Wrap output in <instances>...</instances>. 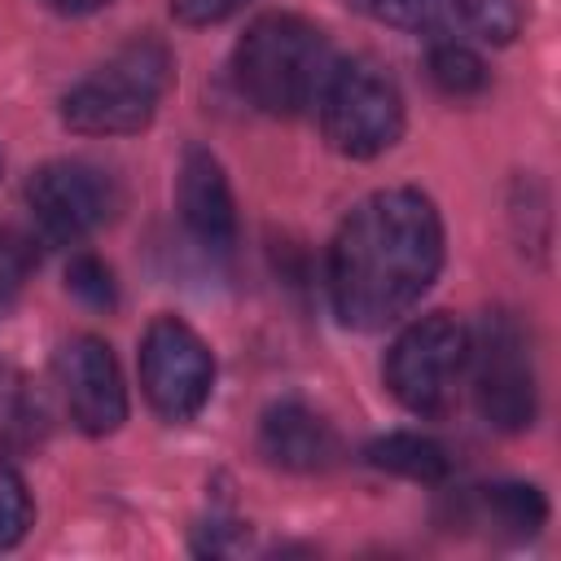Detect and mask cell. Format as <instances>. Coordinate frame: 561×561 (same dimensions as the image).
Listing matches in <instances>:
<instances>
[{"label": "cell", "instance_id": "6da1fadb", "mask_svg": "<svg viewBox=\"0 0 561 561\" xmlns=\"http://www.w3.org/2000/svg\"><path fill=\"white\" fill-rule=\"evenodd\" d=\"M443 267V219L421 188H377L329 245V298L342 324L386 329Z\"/></svg>", "mask_w": 561, "mask_h": 561}, {"label": "cell", "instance_id": "7a4b0ae2", "mask_svg": "<svg viewBox=\"0 0 561 561\" xmlns=\"http://www.w3.org/2000/svg\"><path fill=\"white\" fill-rule=\"evenodd\" d=\"M333 48L324 31L298 13H263L245 26L232 53V79L250 105L272 118L311 110L333 75Z\"/></svg>", "mask_w": 561, "mask_h": 561}, {"label": "cell", "instance_id": "3957f363", "mask_svg": "<svg viewBox=\"0 0 561 561\" xmlns=\"http://www.w3.org/2000/svg\"><path fill=\"white\" fill-rule=\"evenodd\" d=\"M175 79L171 48L153 35L123 44L61 96V123L79 136H127L153 123Z\"/></svg>", "mask_w": 561, "mask_h": 561}, {"label": "cell", "instance_id": "277c9868", "mask_svg": "<svg viewBox=\"0 0 561 561\" xmlns=\"http://www.w3.org/2000/svg\"><path fill=\"white\" fill-rule=\"evenodd\" d=\"M465 373H469V329L447 311H430L412 320L386 355V390L416 416L451 412Z\"/></svg>", "mask_w": 561, "mask_h": 561}, {"label": "cell", "instance_id": "5b68a950", "mask_svg": "<svg viewBox=\"0 0 561 561\" xmlns=\"http://www.w3.org/2000/svg\"><path fill=\"white\" fill-rule=\"evenodd\" d=\"M473 377V399L486 425L517 434L530 430L539 412V390H535V359H530V337L517 316L508 311H486L478 329L469 333V373Z\"/></svg>", "mask_w": 561, "mask_h": 561}, {"label": "cell", "instance_id": "8992f818", "mask_svg": "<svg viewBox=\"0 0 561 561\" xmlns=\"http://www.w3.org/2000/svg\"><path fill=\"white\" fill-rule=\"evenodd\" d=\"M324 140L342 158H377L403 136V96L386 70L373 61H337L320 101Z\"/></svg>", "mask_w": 561, "mask_h": 561}, {"label": "cell", "instance_id": "52a82bcc", "mask_svg": "<svg viewBox=\"0 0 561 561\" xmlns=\"http://www.w3.org/2000/svg\"><path fill=\"white\" fill-rule=\"evenodd\" d=\"M140 386L162 421L197 416L215 386L210 346L184 320L158 316L140 337Z\"/></svg>", "mask_w": 561, "mask_h": 561}, {"label": "cell", "instance_id": "ba28073f", "mask_svg": "<svg viewBox=\"0 0 561 561\" xmlns=\"http://www.w3.org/2000/svg\"><path fill=\"white\" fill-rule=\"evenodd\" d=\"M118 184L110 171L79 162V158H57L44 162L26 180V206L48 241H83L96 228H105L118 215Z\"/></svg>", "mask_w": 561, "mask_h": 561}, {"label": "cell", "instance_id": "9c48e42d", "mask_svg": "<svg viewBox=\"0 0 561 561\" xmlns=\"http://www.w3.org/2000/svg\"><path fill=\"white\" fill-rule=\"evenodd\" d=\"M53 373L61 386V399L70 408V421L83 434H114L127 421V390L118 359L105 337L96 333H75L57 346Z\"/></svg>", "mask_w": 561, "mask_h": 561}, {"label": "cell", "instance_id": "30bf717a", "mask_svg": "<svg viewBox=\"0 0 561 561\" xmlns=\"http://www.w3.org/2000/svg\"><path fill=\"white\" fill-rule=\"evenodd\" d=\"M175 206L184 228L215 254L232 250L237 241V206H232V188L228 175L219 167V158L202 145H188L180 158V175H175Z\"/></svg>", "mask_w": 561, "mask_h": 561}, {"label": "cell", "instance_id": "8fae6325", "mask_svg": "<svg viewBox=\"0 0 561 561\" xmlns=\"http://www.w3.org/2000/svg\"><path fill=\"white\" fill-rule=\"evenodd\" d=\"M259 451L267 465L289 469V473H324L342 460V438L333 421L311 412L298 399L272 403L259 421Z\"/></svg>", "mask_w": 561, "mask_h": 561}, {"label": "cell", "instance_id": "7c38bea8", "mask_svg": "<svg viewBox=\"0 0 561 561\" xmlns=\"http://www.w3.org/2000/svg\"><path fill=\"white\" fill-rule=\"evenodd\" d=\"M451 526H486L491 535L508 539H530L548 522V500L530 482H491V486H469L451 504Z\"/></svg>", "mask_w": 561, "mask_h": 561}, {"label": "cell", "instance_id": "4fadbf2b", "mask_svg": "<svg viewBox=\"0 0 561 561\" xmlns=\"http://www.w3.org/2000/svg\"><path fill=\"white\" fill-rule=\"evenodd\" d=\"M364 460L373 469H386V473L408 478V482H443L451 473V460H447L443 443H434L425 434H412V430H394L386 438H373L364 447Z\"/></svg>", "mask_w": 561, "mask_h": 561}, {"label": "cell", "instance_id": "5bb4252c", "mask_svg": "<svg viewBox=\"0 0 561 561\" xmlns=\"http://www.w3.org/2000/svg\"><path fill=\"white\" fill-rule=\"evenodd\" d=\"M44 430H48V416H44L39 390L26 381V373H18L13 364H0V451L35 447Z\"/></svg>", "mask_w": 561, "mask_h": 561}, {"label": "cell", "instance_id": "9a60e30c", "mask_svg": "<svg viewBox=\"0 0 561 561\" xmlns=\"http://www.w3.org/2000/svg\"><path fill=\"white\" fill-rule=\"evenodd\" d=\"M346 4L381 26H399L416 35H460L456 0H346Z\"/></svg>", "mask_w": 561, "mask_h": 561}, {"label": "cell", "instance_id": "2e32d148", "mask_svg": "<svg viewBox=\"0 0 561 561\" xmlns=\"http://www.w3.org/2000/svg\"><path fill=\"white\" fill-rule=\"evenodd\" d=\"M425 66H430L434 88L456 96V101L460 96H478L486 88V61L469 44H460V39H434Z\"/></svg>", "mask_w": 561, "mask_h": 561}, {"label": "cell", "instance_id": "e0dca14e", "mask_svg": "<svg viewBox=\"0 0 561 561\" xmlns=\"http://www.w3.org/2000/svg\"><path fill=\"white\" fill-rule=\"evenodd\" d=\"M460 35H473L482 44H513L522 35V4L517 0H456Z\"/></svg>", "mask_w": 561, "mask_h": 561}, {"label": "cell", "instance_id": "ac0fdd59", "mask_svg": "<svg viewBox=\"0 0 561 561\" xmlns=\"http://www.w3.org/2000/svg\"><path fill=\"white\" fill-rule=\"evenodd\" d=\"M39 263V250H35V237L13 228V224H0V316L18 302L22 285L31 280Z\"/></svg>", "mask_w": 561, "mask_h": 561}, {"label": "cell", "instance_id": "d6986e66", "mask_svg": "<svg viewBox=\"0 0 561 561\" xmlns=\"http://www.w3.org/2000/svg\"><path fill=\"white\" fill-rule=\"evenodd\" d=\"M31 517H35L31 491H26L22 473L0 451V552L13 548V543H22V535L31 530Z\"/></svg>", "mask_w": 561, "mask_h": 561}, {"label": "cell", "instance_id": "ffe728a7", "mask_svg": "<svg viewBox=\"0 0 561 561\" xmlns=\"http://www.w3.org/2000/svg\"><path fill=\"white\" fill-rule=\"evenodd\" d=\"M66 289H70L79 302L96 307V311H110V307L118 302L114 272H110L96 254H75V259H70V267H66Z\"/></svg>", "mask_w": 561, "mask_h": 561}, {"label": "cell", "instance_id": "44dd1931", "mask_svg": "<svg viewBox=\"0 0 561 561\" xmlns=\"http://www.w3.org/2000/svg\"><path fill=\"white\" fill-rule=\"evenodd\" d=\"M250 0H171V13L175 22L184 26H215L224 18H232L237 9H245Z\"/></svg>", "mask_w": 561, "mask_h": 561}, {"label": "cell", "instance_id": "7402d4cb", "mask_svg": "<svg viewBox=\"0 0 561 561\" xmlns=\"http://www.w3.org/2000/svg\"><path fill=\"white\" fill-rule=\"evenodd\" d=\"M241 522H219V517H210L206 526H197V539H193V552H210V557H224V552H232L237 543H241Z\"/></svg>", "mask_w": 561, "mask_h": 561}, {"label": "cell", "instance_id": "603a6c76", "mask_svg": "<svg viewBox=\"0 0 561 561\" xmlns=\"http://www.w3.org/2000/svg\"><path fill=\"white\" fill-rule=\"evenodd\" d=\"M44 9H53V13H66V18H79V13H96L101 4H110V0H39Z\"/></svg>", "mask_w": 561, "mask_h": 561}, {"label": "cell", "instance_id": "cb8c5ba5", "mask_svg": "<svg viewBox=\"0 0 561 561\" xmlns=\"http://www.w3.org/2000/svg\"><path fill=\"white\" fill-rule=\"evenodd\" d=\"M0 171H4V153H0Z\"/></svg>", "mask_w": 561, "mask_h": 561}]
</instances>
